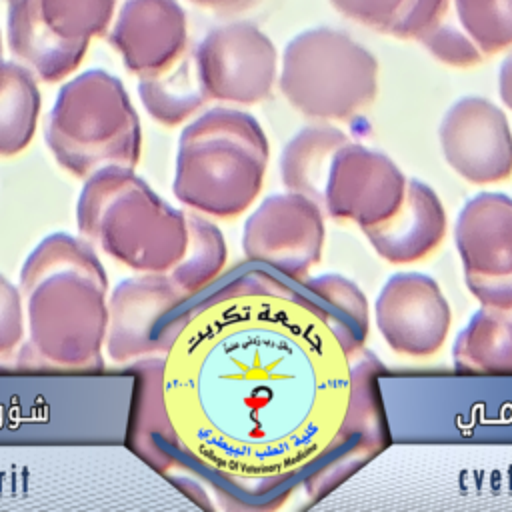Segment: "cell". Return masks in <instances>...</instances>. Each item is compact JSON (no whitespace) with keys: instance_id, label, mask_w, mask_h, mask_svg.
Wrapping results in <instances>:
<instances>
[{"instance_id":"6da1fadb","label":"cell","mask_w":512,"mask_h":512,"mask_svg":"<svg viewBox=\"0 0 512 512\" xmlns=\"http://www.w3.org/2000/svg\"><path fill=\"white\" fill-rule=\"evenodd\" d=\"M368 330L302 278L236 270L160 332V440L242 508L322 500L390 444Z\"/></svg>"},{"instance_id":"7a4b0ae2","label":"cell","mask_w":512,"mask_h":512,"mask_svg":"<svg viewBox=\"0 0 512 512\" xmlns=\"http://www.w3.org/2000/svg\"><path fill=\"white\" fill-rule=\"evenodd\" d=\"M268 158V138L252 114L210 108L180 134L172 190L190 210L234 218L260 194Z\"/></svg>"},{"instance_id":"3957f363","label":"cell","mask_w":512,"mask_h":512,"mask_svg":"<svg viewBox=\"0 0 512 512\" xmlns=\"http://www.w3.org/2000/svg\"><path fill=\"white\" fill-rule=\"evenodd\" d=\"M76 224L82 238L134 272L166 274L188 242L186 210L162 200L134 168L116 164L84 178Z\"/></svg>"},{"instance_id":"277c9868","label":"cell","mask_w":512,"mask_h":512,"mask_svg":"<svg viewBox=\"0 0 512 512\" xmlns=\"http://www.w3.org/2000/svg\"><path fill=\"white\" fill-rule=\"evenodd\" d=\"M44 138L56 162L82 180L112 164L134 168L142 152L132 100L102 68L80 72L58 90Z\"/></svg>"},{"instance_id":"5b68a950","label":"cell","mask_w":512,"mask_h":512,"mask_svg":"<svg viewBox=\"0 0 512 512\" xmlns=\"http://www.w3.org/2000/svg\"><path fill=\"white\" fill-rule=\"evenodd\" d=\"M278 86L306 118L350 120L376 98L378 62L344 30L316 26L286 44Z\"/></svg>"},{"instance_id":"8992f818","label":"cell","mask_w":512,"mask_h":512,"mask_svg":"<svg viewBox=\"0 0 512 512\" xmlns=\"http://www.w3.org/2000/svg\"><path fill=\"white\" fill-rule=\"evenodd\" d=\"M28 348L48 366L102 368L108 324L106 272L54 270L22 292Z\"/></svg>"},{"instance_id":"52a82bcc","label":"cell","mask_w":512,"mask_h":512,"mask_svg":"<svg viewBox=\"0 0 512 512\" xmlns=\"http://www.w3.org/2000/svg\"><path fill=\"white\" fill-rule=\"evenodd\" d=\"M6 42L16 62L40 82H60L104 36L114 0H6Z\"/></svg>"},{"instance_id":"ba28073f","label":"cell","mask_w":512,"mask_h":512,"mask_svg":"<svg viewBox=\"0 0 512 512\" xmlns=\"http://www.w3.org/2000/svg\"><path fill=\"white\" fill-rule=\"evenodd\" d=\"M194 54L210 100L256 104L268 98L278 82L276 46L252 22L212 28L194 46Z\"/></svg>"},{"instance_id":"9c48e42d","label":"cell","mask_w":512,"mask_h":512,"mask_svg":"<svg viewBox=\"0 0 512 512\" xmlns=\"http://www.w3.org/2000/svg\"><path fill=\"white\" fill-rule=\"evenodd\" d=\"M324 248L322 206L298 192L272 194L246 218L242 250L250 262L302 278Z\"/></svg>"},{"instance_id":"30bf717a","label":"cell","mask_w":512,"mask_h":512,"mask_svg":"<svg viewBox=\"0 0 512 512\" xmlns=\"http://www.w3.org/2000/svg\"><path fill=\"white\" fill-rule=\"evenodd\" d=\"M446 162L464 180L490 184L512 174V130L506 114L488 98L456 100L440 122Z\"/></svg>"},{"instance_id":"8fae6325","label":"cell","mask_w":512,"mask_h":512,"mask_svg":"<svg viewBox=\"0 0 512 512\" xmlns=\"http://www.w3.org/2000/svg\"><path fill=\"white\" fill-rule=\"evenodd\" d=\"M406 182L386 154L348 142L334 156L322 208L330 218L352 220L360 228L372 226L396 212Z\"/></svg>"},{"instance_id":"7c38bea8","label":"cell","mask_w":512,"mask_h":512,"mask_svg":"<svg viewBox=\"0 0 512 512\" xmlns=\"http://www.w3.org/2000/svg\"><path fill=\"white\" fill-rule=\"evenodd\" d=\"M388 346L406 356H430L446 342L452 312L436 280L420 272L390 276L374 306Z\"/></svg>"},{"instance_id":"4fadbf2b","label":"cell","mask_w":512,"mask_h":512,"mask_svg":"<svg viewBox=\"0 0 512 512\" xmlns=\"http://www.w3.org/2000/svg\"><path fill=\"white\" fill-rule=\"evenodd\" d=\"M104 36L138 78L168 68L190 46L188 18L178 0H114Z\"/></svg>"},{"instance_id":"5bb4252c","label":"cell","mask_w":512,"mask_h":512,"mask_svg":"<svg viewBox=\"0 0 512 512\" xmlns=\"http://www.w3.org/2000/svg\"><path fill=\"white\" fill-rule=\"evenodd\" d=\"M190 300L162 272H138L118 282L108 296V324L104 348L112 362L164 352L158 338L160 320Z\"/></svg>"},{"instance_id":"9a60e30c","label":"cell","mask_w":512,"mask_h":512,"mask_svg":"<svg viewBox=\"0 0 512 512\" xmlns=\"http://www.w3.org/2000/svg\"><path fill=\"white\" fill-rule=\"evenodd\" d=\"M454 240L464 276L494 278L512 274V198L480 192L458 214Z\"/></svg>"},{"instance_id":"2e32d148","label":"cell","mask_w":512,"mask_h":512,"mask_svg":"<svg viewBox=\"0 0 512 512\" xmlns=\"http://www.w3.org/2000/svg\"><path fill=\"white\" fill-rule=\"evenodd\" d=\"M364 236L384 260L408 264L428 256L446 234V212L438 194L420 180H408L404 198L386 220L364 226Z\"/></svg>"},{"instance_id":"e0dca14e","label":"cell","mask_w":512,"mask_h":512,"mask_svg":"<svg viewBox=\"0 0 512 512\" xmlns=\"http://www.w3.org/2000/svg\"><path fill=\"white\" fill-rule=\"evenodd\" d=\"M348 142L350 138L330 124L306 126L296 132L280 154L284 188L304 194L324 206V192L334 156Z\"/></svg>"},{"instance_id":"ac0fdd59","label":"cell","mask_w":512,"mask_h":512,"mask_svg":"<svg viewBox=\"0 0 512 512\" xmlns=\"http://www.w3.org/2000/svg\"><path fill=\"white\" fill-rule=\"evenodd\" d=\"M462 374H512V306L482 304L452 344Z\"/></svg>"},{"instance_id":"d6986e66","label":"cell","mask_w":512,"mask_h":512,"mask_svg":"<svg viewBox=\"0 0 512 512\" xmlns=\"http://www.w3.org/2000/svg\"><path fill=\"white\" fill-rule=\"evenodd\" d=\"M138 96L150 118L162 126H178L194 116L210 98L202 86L194 46L168 68L142 76Z\"/></svg>"},{"instance_id":"ffe728a7","label":"cell","mask_w":512,"mask_h":512,"mask_svg":"<svg viewBox=\"0 0 512 512\" xmlns=\"http://www.w3.org/2000/svg\"><path fill=\"white\" fill-rule=\"evenodd\" d=\"M38 78L20 62L0 58V158L22 152L40 116Z\"/></svg>"},{"instance_id":"44dd1931","label":"cell","mask_w":512,"mask_h":512,"mask_svg":"<svg viewBox=\"0 0 512 512\" xmlns=\"http://www.w3.org/2000/svg\"><path fill=\"white\" fill-rule=\"evenodd\" d=\"M188 242L182 258L166 272L188 298L204 290L224 270L228 248L220 228L202 212L186 210Z\"/></svg>"},{"instance_id":"7402d4cb","label":"cell","mask_w":512,"mask_h":512,"mask_svg":"<svg viewBox=\"0 0 512 512\" xmlns=\"http://www.w3.org/2000/svg\"><path fill=\"white\" fill-rule=\"evenodd\" d=\"M54 270H86L96 274L106 272L86 238L54 232L40 240L38 246L26 256L18 278L20 292L28 290L38 278Z\"/></svg>"},{"instance_id":"603a6c76","label":"cell","mask_w":512,"mask_h":512,"mask_svg":"<svg viewBox=\"0 0 512 512\" xmlns=\"http://www.w3.org/2000/svg\"><path fill=\"white\" fill-rule=\"evenodd\" d=\"M454 8L458 24L482 54L512 46V0H454Z\"/></svg>"},{"instance_id":"cb8c5ba5","label":"cell","mask_w":512,"mask_h":512,"mask_svg":"<svg viewBox=\"0 0 512 512\" xmlns=\"http://www.w3.org/2000/svg\"><path fill=\"white\" fill-rule=\"evenodd\" d=\"M418 42L440 62L454 68H470L482 62L484 54L474 44V40L464 32L460 24L450 22L448 18L432 28Z\"/></svg>"},{"instance_id":"d4e9b609","label":"cell","mask_w":512,"mask_h":512,"mask_svg":"<svg viewBox=\"0 0 512 512\" xmlns=\"http://www.w3.org/2000/svg\"><path fill=\"white\" fill-rule=\"evenodd\" d=\"M452 0H404L388 34L400 40H420L448 18Z\"/></svg>"},{"instance_id":"484cf974","label":"cell","mask_w":512,"mask_h":512,"mask_svg":"<svg viewBox=\"0 0 512 512\" xmlns=\"http://www.w3.org/2000/svg\"><path fill=\"white\" fill-rule=\"evenodd\" d=\"M302 282L314 294L324 298L326 302L338 306L340 310L350 314L360 324L370 326L368 300L352 280H348L340 274H322V276H314V278H302Z\"/></svg>"},{"instance_id":"4316f807","label":"cell","mask_w":512,"mask_h":512,"mask_svg":"<svg viewBox=\"0 0 512 512\" xmlns=\"http://www.w3.org/2000/svg\"><path fill=\"white\" fill-rule=\"evenodd\" d=\"M26 330L24 298L20 288L0 274V356L12 352Z\"/></svg>"},{"instance_id":"83f0119b","label":"cell","mask_w":512,"mask_h":512,"mask_svg":"<svg viewBox=\"0 0 512 512\" xmlns=\"http://www.w3.org/2000/svg\"><path fill=\"white\" fill-rule=\"evenodd\" d=\"M330 4L358 24L388 32L404 0H330Z\"/></svg>"},{"instance_id":"f1b7e54d","label":"cell","mask_w":512,"mask_h":512,"mask_svg":"<svg viewBox=\"0 0 512 512\" xmlns=\"http://www.w3.org/2000/svg\"><path fill=\"white\" fill-rule=\"evenodd\" d=\"M466 288L470 294L486 306H512V274L510 276H494V278H478L464 276Z\"/></svg>"},{"instance_id":"f546056e","label":"cell","mask_w":512,"mask_h":512,"mask_svg":"<svg viewBox=\"0 0 512 512\" xmlns=\"http://www.w3.org/2000/svg\"><path fill=\"white\" fill-rule=\"evenodd\" d=\"M498 92L502 102L512 110V54L504 58L498 72Z\"/></svg>"},{"instance_id":"4dcf8cb0","label":"cell","mask_w":512,"mask_h":512,"mask_svg":"<svg viewBox=\"0 0 512 512\" xmlns=\"http://www.w3.org/2000/svg\"><path fill=\"white\" fill-rule=\"evenodd\" d=\"M196 6L202 8H210V10H226V8H234L244 4V0H190Z\"/></svg>"},{"instance_id":"1f68e13d","label":"cell","mask_w":512,"mask_h":512,"mask_svg":"<svg viewBox=\"0 0 512 512\" xmlns=\"http://www.w3.org/2000/svg\"><path fill=\"white\" fill-rule=\"evenodd\" d=\"M0 58H4V46H2V34H0Z\"/></svg>"}]
</instances>
